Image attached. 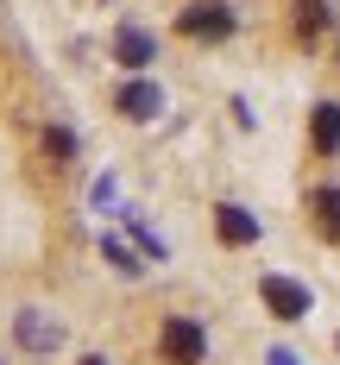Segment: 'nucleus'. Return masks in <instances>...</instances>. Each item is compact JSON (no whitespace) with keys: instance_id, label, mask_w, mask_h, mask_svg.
Returning a JSON list of instances; mask_svg holds the SVG:
<instances>
[{"instance_id":"obj_1","label":"nucleus","mask_w":340,"mask_h":365,"mask_svg":"<svg viewBox=\"0 0 340 365\" xmlns=\"http://www.w3.org/2000/svg\"><path fill=\"white\" fill-rule=\"evenodd\" d=\"M177 32L202 38V44H221V38H233V13H227L221 0H195V6L177 13Z\"/></svg>"},{"instance_id":"obj_2","label":"nucleus","mask_w":340,"mask_h":365,"mask_svg":"<svg viewBox=\"0 0 340 365\" xmlns=\"http://www.w3.org/2000/svg\"><path fill=\"white\" fill-rule=\"evenodd\" d=\"M158 346H164V359H170V365H202L208 334L195 328L189 315H170V322H164V334H158Z\"/></svg>"},{"instance_id":"obj_9","label":"nucleus","mask_w":340,"mask_h":365,"mask_svg":"<svg viewBox=\"0 0 340 365\" xmlns=\"http://www.w3.org/2000/svg\"><path fill=\"white\" fill-rule=\"evenodd\" d=\"M19 340H26L32 353H51V346L63 340V328H57V322H44L38 309H26V315H19Z\"/></svg>"},{"instance_id":"obj_14","label":"nucleus","mask_w":340,"mask_h":365,"mask_svg":"<svg viewBox=\"0 0 340 365\" xmlns=\"http://www.w3.org/2000/svg\"><path fill=\"white\" fill-rule=\"evenodd\" d=\"M76 365H108V359H101V353H88V359H76Z\"/></svg>"},{"instance_id":"obj_3","label":"nucleus","mask_w":340,"mask_h":365,"mask_svg":"<svg viewBox=\"0 0 340 365\" xmlns=\"http://www.w3.org/2000/svg\"><path fill=\"white\" fill-rule=\"evenodd\" d=\"M259 296H264V309H271L277 322H302V315H309V290L290 284V277H259Z\"/></svg>"},{"instance_id":"obj_6","label":"nucleus","mask_w":340,"mask_h":365,"mask_svg":"<svg viewBox=\"0 0 340 365\" xmlns=\"http://www.w3.org/2000/svg\"><path fill=\"white\" fill-rule=\"evenodd\" d=\"M309 139H315L321 158H334V151H340V108H334V101H321V108L309 113Z\"/></svg>"},{"instance_id":"obj_10","label":"nucleus","mask_w":340,"mask_h":365,"mask_svg":"<svg viewBox=\"0 0 340 365\" xmlns=\"http://www.w3.org/2000/svg\"><path fill=\"white\" fill-rule=\"evenodd\" d=\"M321 32H328V6H321V0H302V6H297V38H302V44H315Z\"/></svg>"},{"instance_id":"obj_11","label":"nucleus","mask_w":340,"mask_h":365,"mask_svg":"<svg viewBox=\"0 0 340 365\" xmlns=\"http://www.w3.org/2000/svg\"><path fill=\"white\" fill-rule=\"evenodd\" d=\"M44 151H51V158H76V139L63 126H51V133H44Z\"/></svg>"},{"instance_id":"obj_8","label":"nucleus","mask_w":340,"mask_h":365,"mask_svg":"<svg viewBox=\"0 0 340 365\" xmlns=\"http://www.w3.org/2000/svg\"><path fill=\"white\" fill-rule=\"evenodd\" d=\"M309 220L321 240H340V189H315L309 195Z\"/></svg>"},{"instance_id":"obj_13","label":"nucleus","mask_w":340,"mask_h":365,"mask_svg":"<svg viewBox=\"0 0 340 365\" xmlns=\"http://www.w3.org/2000/svg\"><path fill=\"white\" fill-rule=\"evenodd\" d=\"M264 365H297V359H290V353H271V359H264Z\"/></svg>"},{"instance_id":"obj_4","label":"nucleus","mask_w":340,"mask_h":365,"mask_svg":"<svg viewBox=\"0 0 340 365\" xmlns=\"http://www.w3.org/2000/svg\"><path fill=\"white\" fill-rule=\"evenodd\" d=\"M113 108L126 113V120H158V113H164V88H158V82H126V88L113 95Z\"/></svg>"},{"instance_id":"obj_7","label":"nucleus","mask_w":340,"mask_h":365,"mask_svg":"<svg viewBox=\"0 0 340 365\" xmlns=\"http://www.w3.org/2000/svg\"><path fill=\"white\" fill-rule=\"evenodd\" d=\"M113 57H120L126 70H145L151 57H158V44H151L139 26H120V38H113Z\"/></svg>"},{"instance_id":"obj_12","label":"nucleus","mask_w":340,"mask_h":365,"mask_svg":"<svg viewBox=\"0 0 340 365\" xmlns=\"http://www.w3.org/2000/svg\"><path fill=\"white\" fill-rule=\"evenodd\" d=\"M101 252H108V264H120V271H126V277H133V271H139V264H133V252H126V246H120V240H101Z\"/></svg>"},{"instance_id":"obj_5","label":"nucleus","mask_w":340,"mask_h":365,"mask_svg":"<svg viewBox=\"0 0 340 365\" xmlns=\"http://www.w3.org/2000/svg\"><path fill=\"white\" fill-rule=\"evenodd\" d=\"M215 233H221L227 246H252V240H259V220L246 215L239 202H221V208H215Z\"/></svg>"}]
</instances>
